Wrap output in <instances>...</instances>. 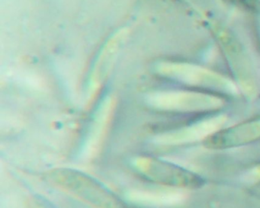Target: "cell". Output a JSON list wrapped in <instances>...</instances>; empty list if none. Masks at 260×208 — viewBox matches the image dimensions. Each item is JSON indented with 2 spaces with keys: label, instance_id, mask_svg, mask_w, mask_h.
<instances>
[{
  "label": "cell",
  "instance_id": "6da1fadb",
  "mask_svg": "<svg viewBox=\"0 0 260 208\" xmlns=\"http://www.w3.org/2000/svg\"><path fill=\"white\" fill-rule=\"evenodd\" d=\"M53 175L56 183L85 201L98 208H120L116 197L86 175L69 169H60Z\"/></svg>",
  "mask_w": 260,
  "mask_h": 208
},
{
  "label": "cell",
  "instance_id": "7a4b0ae2",
  "mask_svg": "<svg viewBox=\"0 0 260 208\" xmlns=\"http://www.w3.org/2000/svg\"><path fill=\"white\" fill-rule=\"evenodd\" d=\"M165 73L190 86L209 88L235 95L238 88L234 82L214 71L191 63H172L165 66Z\"/></svg>",
  "mask_w": 260,
  "mask_h": 208
},
{
  "label": "cell",
  "instance_id": "3957f363",
  "mask_svg": "<svg viewBox=\"0 0 260 208\" xmlns=\"http://www.w3.org/2000/svg\"><path fill=\"white\" fill-rule=\"evenodd\" d=\"M160 101L164 107L180 112L215 110L223 106V101L218 97L187 91L167 94L162 97Z\"/></svg>",
  "mask_w": 260,
  "mask_h": 208
},
{
  "label": "cell",
  "instance_id": "277c9868",
  "mask_svg": "<svg viewBox=\"0 0 260 208\" xmlns=\"http://www.w3.org/2000/svg\"><path fill=\"white\" fill-rule=\"evenodd\" d=\"M259 137L260 119H257L216 132L206 140V143L210 148H230L248 144Z\"/></svg>",
  "mask_w": 260,
  "mask_h": 208
},
{
  "label": "cell",
  "instance_id": "5b68a950",
  "mask_svg": "<svg viewBox=\"0 0 260 208\" xmlns=\"http://www.w3.org/2000/svg\"><path fill=\"white\" fill-rule=\"evenodd\" d=\"M223 115L212 117L191 124L169 135V142L173 144H190L209 137L221 128L226 121Z\"/></svg>",
  "mask_w": 260,
  "mask_h": 208
},
{
  "label": "cell",
  "instance_id": "8992f818",
  "mask_svg": "<svg viewBox=\"0 0 260 208\" xmlns=\"http://www.w3.org/2000/svg\"><path fill=\"white\" fill-rule=\"evenodd\" d=\"M219 41L221 43L222 47L226 51L228 59L231 62V66L234 67V71L237 73V76L240 80V83L243 85L246 89H250V74L248 68L247 61L242 52L240 47L235 42V40L228 33L220 30L217 31Z\"/></svg>",
  "mask_w": 260,
  "mask_h": 208
},
{
  "label": "cell",
  "instance_id": "52a82bcc",
  "mask_svg": "<svg viewBox=\"0 0 260 208\" xmlns=\"http://www.w3.org/2000/svg\"><path fill=\"white\" fill-rule=\"evenodd\" d=\"M144 172L153 179L174 185H188L193 177L188 172L178 169L176 167L167 165L158 161H144Z\"/></svg>",
  "mask_w": 260,
  "mask_h": 208
}]
</instances>
